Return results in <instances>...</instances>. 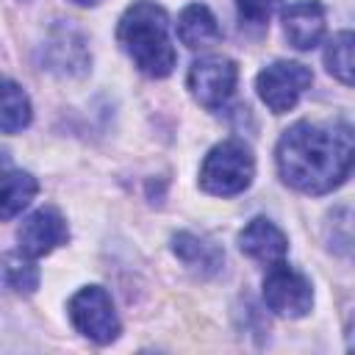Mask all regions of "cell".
<instances>
[{"instance_id": "d6986e66", "label": "cell", "mask_w": 355, "mask_h": 355, "mask_svg": "<svg viewBox=\"0 0 355 355\" xmlns=\"http://www.w3.org/2000/svg\"><path fill=\"white\" fill-rule=\"evenodd\" d=\"M72 3H78V6H100L103 0H72Z\"/></svg>"}, {"instance_id": "5bb4252c", "label": "cell", "mask_w": 355, "mask_h": 355, "mask_svg": "<svg viewBox=\"0 0 355 355\" xmlns=\"http://www.w3.org/2000/svg\"><path fill=\"white\" fill-rule=\"evenodd\" d=\"M36 191H39V183L31 172H22V169L3 172L0 175V222L22 214L33 202Z\"/></svg>"}, {"instance_id": "8992f818", "label": "cell", "mask_w": 355, "mask_h": 355, "mask_svg": "<svg viewBox=\"0 0 355 355\" xmlns=\"http://www.w3.org/2000/svg\"><path fill=\"white\" fill-rule=\"evenodd\" d=\"M263 302L277 316L300 319L313 308V286L302 272L291 269L286 261H277L263 277Z\"/></svg>"}, {"instance_id": "6da1fadb", "label": "cell", "mask_w": 355, "mask_h": 355, "mask_svg": "<svg viewBox=\"0 0 355 355\" xmlns=\"http://www.w3.org/2000/svg\"><path fill=\"white\" fill-rule=\"evenodd\" d=\"M352 128L347 122L291 125L275 150L280 178L302 194H327L352 172Z\"/></svg>"}, {"instance_id": "7a4b0ae2", "label": "cell", "mask_w": 355, "mask_h": 355, "mask_svg": "<svg viewBox=\"0 0 355 355\" xmlns=\"http://www.w3.org/2000/svg\"><path fill=\"white\" fill-rule=\"evenodd\" d=\"M116 39L139 67V72L150 78H166L175 69V47L169 39V17L153 0H136L119 19Z\"/></svg>"}, {"instance_id": "5b68a950", "label": "cell", "mask_w": 355, "mask_h": 355, "mask_svg": "<svg viewBox=\"0 0 355 355\" xmlns=\"http://www.w3.org/2000/svg\"><path fill=\"white\" fill-rule=\"evenodd\" d=\"M313 83V72L300 61H275L258 72L255 89L272 114H286Z\"/></svg>"}, {"instance_id": "e0dca14e", "label": "cell", "mask_w": 355, "mask_h": 355, "mask_svg": "<svg viewBox=\"0 0 355 355\" xmlns=\"http://www.w3.org/2000/svg\"><path fill=\"white\" fill-rule=\"evenodd\" d=\"M352 33L341 31L336 33L324 47V67L333 78H338L344 86L352 83Z\"/></svg>"}, {"instance_id": "9a60e30c", "label": "cell", "mask_w": 355, "mask_h": 355, "mask_svg": "<svg viewBox=\"0 0 355 355\" xmlns=\"http://www.w3.org/2000/svg\"><path fill=\"white\" fill-rule=\"evenodd\" d=\"M33 119L28 92L11 80L0 78V133H22Z\"/></svg>"}, {"instance_id": "30bf717a", "label": "cell", "mask_w": 355, "mask_h": 355, "mask_svg": "<svg viewBox=\"0 0 355 355\" xmlns=\"http://www.w3.org/2000/svg\"><path fill=\"white\" fill-rule=\"evenodd\" d=\"M283 33L297 50H311L324 39L327 11L319 0H297L283 8Z\"/></svg>"}, {"instance_id": "9c48e42d", "label": "cell", "mask_w": 355, "mask_h": 355, "mask_svg": "<svg viewBox=\"0 0 355 355\" xmlns=\"http://www.w3.org/2000/svg\"><path fill=\"white\" fill-rule=\"evenodd\" d=\"M69 239V227L67 219L55 211V208H39L31 216L22 219L17 241H19V252L31 255V258H42L50 255L55 247L67 244Z\"/></svg>"}, {"instance_id": "3957f363", "label": "cell", "mask_w": 355, "mask_h": 355, "mask_svg": "<svg viewBox=\"0 0 355 355\" xmlns=\"http://www.w3.org/2000/svg\"><path fill=\"white\" fill-rule=\"evenodd\" d=\"M255 178V158L239 139L219 141L208 150L200 166V186L214 197H233L250 189Z\"/></svg>"}, {"instance_id": "8fae6325", "label": "cell", "mask_w": 355, "mask_h": 355, "mask_svg": "<svg viewBox=\"0 0 355 355\" xmlns=\"http://www.w3.org/2000/svg\"><path fill=\"white\" fill-rule=\"evenodd\" d=\"M239 247H241L244 255H250L255 261L277 263L288 252V239H286V233L275 222H269L263 216H255L239 233Z\"/></svg>"}, {"instance_id": "4fadbf2b", "label": "cell", "mask_w": 355, "mask_h": 355, "mask_svg": "<svg viewBox=\"0 0 355 355\" xmlns=\"http://www.w3.org/2000/svg\"><path fill=\"white\" fill-rule=\"evenodd\" d=\"M178 39L186 47L197 50V47H208V44L219 42L222 39V28H219V22H216V17H214V11L208 6L191 3L178 17Z\"/></svg>"}, {"instance_id": "277c9868", "label": "cell", "mask_w": 355, "mask_h": 355, "mask_svg": "<svg viewBox=\"0 0 355 355\" xmlns=\"http://www.w3.org/2000/svg\"><path fill=\"white\" fill-rule=\"evenodd\" d=\"M69 319L80 336H86L94 344H111L119 336V316L114 311L111 294L103 286H83L72 294Z\"/></svg>"}, {"instance_id": "52a82bcc", "label": "cell", "mask_w": 355, "mask_h": 355, "mask_svg": "<svg viewBox=\"0 0 355 355\" xmlns=\"http://www.w3.org/2000/svg\"><path fill=\"white\" fill-rule=\"evenodd\" d=\"M236 83H239V67L233 58L225 55L197 58L189 69V89L194 100L208 111L222 108L233 97Z\"/></svg>"}, {"instance_id": "ac0fdd59", "label": "cell", "mask_w": 355, "mask_h": 355, "mask_svg": "<svg viewBox=\"0 0 355 355\" xmlns=\"http://www.w3.org/2000/svg\"><path fill=\"white\" fill-rule=\"evenodd\" d=\"M283 0H236V8H239V17L244 22H252V25H266L269 17L280 8Z\"/></svg>"}, {"instance_id": "ba28073f", "label": "cell", "mask_w": 355, "mask_h": 355, "mask_svg": "<svg viewBox=\"0 0 355 355\" xmlns=\"http://www.w3.org/2000/svg\"><path fill=\"white\" fill-rule=\"evenodd\" d=\"M42 69L55 72L61 78H75L83 75L92 64L86 39L80 31L69 28V25H55L42 47Z\"/></svg>"}, {"instance_id": "7c38bea8", "label": "cell", "mask_w": 355, "mask_h": 355, "mask_svg": "<svg viewBox=\"0 0 355 355\" xmlns=\"http://www.w3.org/2000/svg\"><path fill=\"white\" fill-rule=\"evenodd\" d=\"M172 250H175V255H178L189 269H194L200 277L216 275V272L222 269V261H225V252H222L214 241H208V239H202V236H194V233H178V236L172 239Z\"/></svg>"}, {"instance_id": "2e32d148", "label": "cell", "mask_w": 355, "mask_h": 355, "mask_svg": "<svg viewBox=\"0 0 355 355\" xmlns=\"http://www.w3.org/2000/svg\"><path fill=\"white\" fill-rule=\"evenodd\" d=\"M0 283L17 294H33L39 288V269L25 252L0 255Z\"/></svg>"}]
</instances>
